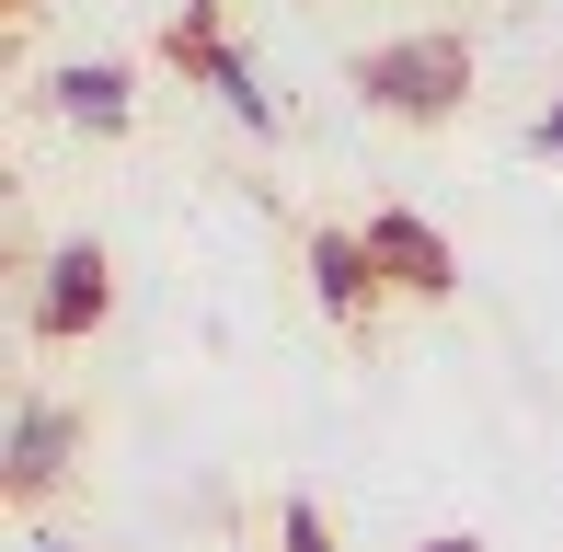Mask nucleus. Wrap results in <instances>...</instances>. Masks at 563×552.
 I'll return each instance as SVG.
<instances>
[{
	"label": "nucleus",
	"instance_id": "f257e3e1",
	"mask_svg": "<svg viewBox=\"0 0 563 552\" xmlns=\"http://www.w3.org/2000/svg\"><path fill=\"white\" fill-rule=\"evenodd\" d=\"M356 92H368L379 115H449L460 92H472V46H460V35H402V46H368V58H356Z\"/></svg>",
	"mask_w": 563,
	"mask_h": 552
},
{
	"label": "nucleus",
	"instance_id": "f03ea898",
	"mask_svg": "<svg viewBox=\"0 0 563 552\" xmlns=\"http://www.w3.org/2000/svg\"><path fill=\"white\" fill-rule=\"evenodd\" d=\"M104 299H115L104 242H58V254H46V288H35V334H46V345L92 334V322H104Z\"/></svg>",
	"mask_w": 563,
	"mask_h": 552
},
{
	"label": "nucleus",
	"instance_id": "7ed1b4c3",
	"mask_svg": "<svg viewBox=\"0 0 563 552\" xmlns=\"http://www.w3.org/2000/svg\"><path fill=\"white\" fill-rule=\"evenodd\" d=\"M356 242H368V265L391 276V288H415V299H449V288H460V254H449L438 231H426L415 208H379Z\"/></svg>",
	"mask_w": 563,
	"mask_h": 552
},
{
	"label": "nucleus",
	"instance_id": "20e7f679",
	"mask_svg": "<svg viewBox=\"0 0 563 552\" xmlns=\"http://www.w3.org/2000/svg\"><path fill=\"white\" fill-rule=\"evenodd\" d=\"M69 438H81V415H69V404H23V415H12V449H0V495L35 507V495L69 472Z\"/></svg>",
	"mask_w": 563,
	"mask_h": 552
},
{
	"label": "nucleus",
	"instance_id": "39448f33",
	"mask_svg": "<svg viewBox=\"0 0 563 552\" xmlns=\"http://www.w3.org/2000/svg\"><path fill=\"white\" fill-rule=\"evenodd\" d=\"M173 58H196V69H208V81L230 92V115H242V128H276V104L253 92V69H242V58H230V46L208 35V12H185V23H173Z\"/></svg>",
	"mask_w": 563,
	"mask_h": 552
},
{
	"label": "nucleus",
	"instance_id": "423d86ee",
	"mask_svg": "<svg viewBox=\"0 0 563 552\" xmlns=\"http://www.w3.org/2000/svg\"><path fill=\"white\" fill-rule=\"evenodd\" d=\"M368 242H356V231H311V288H322V311H334V322H356V311H368Z\"/></svg>",
	"mask_w": 563,
	"mask_h": 552
},
{
	"label": "nucleus",
	"instance_id": "0eeeda50",
	"mask_svg": "<svg viewBox=\"0 0 563 552\" xmlns=\"http://www.w3.org/2000/svg\"><path fill=\"white\" fill-rule=\"evenodd\" d=\"M58 104L81 128H126V69H58Z\"/></svg>",
	"mask_w": 563,
	"mask_h": 552
},
{
	"label": "nucleus",
	"instance_id": "6e6552de",
	"mask_svg": "<svg viewBox=\"0 0 563 552\" xmlns=\"http://www.w3.org/2000/svg\"><path fill=\"white\" fill-rule=\"evenodd\" d=\"M276 541H288V552H334V530H322L311 495H288V507H276Z\"/></svg>",
	"mask_w": 563,
	"mask_h": 552
},
{
	"label": "nucleus",
	"instance_id": "1a4fd4ad",
	"mask_svg": "<svg viewBox=\"0 0 563 552\" xmlns=\"http://www.w3.org/2000/svg\"><path fill=\"white\" fill-rule=\"evenodd\" d=\"M529 150H552V162H563V104L541 115V128H529Z\"/></svg>",
	"mask_w": 563,
	"mask_h": 552
},
{
	"label": "nucleus",
	"instance_id": "9d476101",
	"mask_svg": "<svg viewBox=\"0 0 563 552\" xmlns=\"http://www.w3.org/2000/svg\"><path fill=\"white\" fill-rule=\"evenodd\" d=\"M426 552H483V541H426Z\"/></svg>",
	"mask_w": 563,
	"mask_h": 552
},
{
	"label": "nucleus",
	"instance_id": "9b49d317",
	"mask_svg": "<svg viewBox=\"0 0 563 552\" xmlns=\"http://www.w3.org/2000/svg\"><path fill=\"white\" fill-rule=\"evenodd\" d=\"M185 12H208V0H185Z\"/></svg>",
	"mask_w": 563,
	"mask_h": 552
},
{
	"label": "nucleus",
	"instance_id": "f8f14e48",
	"mask_svg": "<svg viewBox=\"0 0 563 552\" xmlns=\"http://www.w3.org/2000/svg\"><path fill=\"white\" fill-rule=\"evenodd\" d=\"M35 552H58V541H35Z\"/></svg>",
	"mask_w": 563,
	"mask_h": 552
}]
</instances>
